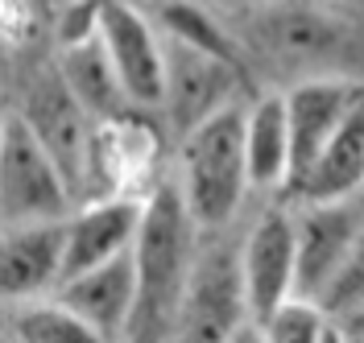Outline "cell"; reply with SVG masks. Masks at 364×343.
Masks as SVG:
<instances>
[{"mask_svg": "<svg viewBox=\"0 0 364 343\" xmlns=\"http://www.w3.org/2000/svg\"><path fill=\"white\" fill-rule=\"evenodd\" d=\"M158 4H161V0H158Z\"/></svg>", "mask_w": 364, "mask_h": 343, "instance_id": "obj_28", "label": "cell"}, {"mask_svg": "<svg viewBox=\"0 0 364 343\" xmlns=\"http://www.w3.org/2000/svg\"><path fill=\"white\" fill-rule=\"evenodd\" d=\"M228 343H265V335H261V327H257V322H249V327H240Z\"/></svg>", "mask_w": 364, "mask_h": 343, "instance_id": "obj_23", "label": "cell"}, {"mask_svg": "<svg viewBox=\"0 0 364 343\" xmlns=\"http://www.w3.org/2000/svg\"><path fill=\"white\" fill-rule=\"evenodd\" d=\"M298 219V298L315 302L343 269L364 232V215L352 203H302Z\"/></svg>", "mask_w": 364, "mask_h": 343, "instance_id": "obj_10", "label": "cell"}, {"mask_svg": "<svg viewBox=\"0 0 364 343\" xmlns=\"http://www.w3.org/2000/svg\"><path fill=\"white\" fill-rule=\"evenodd\" d=\"M54 67H58L63 83H67L70 95L87 108V116L95 124H116V120L141 116L133 108L129 92H124V83H120L112 58H108V50L100 42V33H95L91 42H79V46H58Z\"/></svg>", "mask_w": 364, "mask_h": 343, "instance_id": "obj_15", "label": "cell"}, {"mask_svg": "<svg viewBox=\"0 0 364 343\" xmlns=\"http://www.w3.org/2000/svg\"><path fill=\"white\" fill-rule=\"evenodd\" d=\"M154 13H158L154 17L158 29L170 42L195 46V50H203V54H211V58L232 62V67H245L240 42L232 38V29L207 9L203 0H161V4H154Z\"/></svg>", "mask_w": 364, "mask_h": 343, "instance_id": "obj_18", "label": "cell"}, {"mask_svg": "<svg viewBox=\"0 0 364 343\" xmlns=\"http://www.w3.org/2000/svg\"><path fill=\"white\" fill-rule=\"evenodd\" d=\"M318 343H352V335H348V331H343L340 322H331V327H327V331H323V339Z\"/></svg>", "mask_w": 364, "mask_h": 343, "instance_id": "obj_24", "label": "cell"}, {"mask_svg": "<svg viewBox=\"0 0 364 343\" xmlns=\"http://www.w3.org/2000/svg\"><path fill=\"white\" fill-rule=\"evenodd\" d=\"M352 343H364V339H356V335H352Z\"/></svg>", "mask_w": 364, "mask_h": 343, "instance_id": "obj_27", "label": "cell"}, {"mask_svg": "<svg viewBox=\"0 0 364 343\" xmlns=\"http://www.w3.org/2000/svg\"><path fill=\"white\" fill-rule=\"evenodd\" d=\"M311 4L327 9V13H336V17H343V13H356V9H364V0H311Z\"/></svg>", "mask_w": 364, "mask_h": 343, "instance_id": "obj_22", "label": "cell"}, {"mask_svg": "<svg viewBox=\"0 0 364 343\" xmlns=\"http://www.w3.org/2000/svg\"><path fill=\"white\" fill-rule=\"evenodd\" d=\"M315 302L331 322H348L356 310H364V232L356 240V249H352V256L343 261V269L327 281V290Z\"/></svg>", "mask_w": 364, "mask_h": 343, "instance_id": "obj_21", "label": "cell"}, {"mask_svg": "<svg viewBox=\"0 0 364 343\" xmlns=\"http://www.w3.org/2000/svg\"><path fill=\"white\" fill-rule=\"evenodd\" d=\"M228 4H240V9H257L261 13V9H273L277 0H228Z\"/></svg>", "mask_w": 364, "mask_h": 343, "instance_id": "obj_26", "label": "cell"}, {"mask_svg": "<svg viewBox=\"0 0 364 343\" xmlns=\"http://www.w3.org/2000/svg\"><path fill=\"white\" fill-rule=\"evenodd\" d=\"M100 42L112 58L136 112H161L166 99V38L129 0H100Z\"/></svg>", "mask_w": 364, "mask_h": 343, "instance_id": "obj_6", "label": "cell"}, {"mask_svg": "<svg viewBox=\"0 0 364 343\" xmlns=\"http://www.w3.org/2000/svg\"><path fill=\"white\" fill-rule=\"evenodd\" d=\"M63 281H67V219L4 224V236H0L4 306L54 298Z\"/></svg>", "mask_w": 364, "mask_h": 343, "instance_id": "obj_9", "label": "cell"}, {"mask_svg": "<svg viewBox=\"0 0 364 343\" xmlns=\"http://www.w3.org/2000/svg\"><path fill=\"white\" fill-rule=\"evenodd\" d=\"M240 273L252 322L298 298V219L294 211H261L240 240Z\"/></svg>", "mask_w": 364, "mask_h": 343, "instance_id": "obj_8", "label": "cell"}, {"mask_svg": "<svg viewBox=\"0 0 364 343\" xmlns=\"http://www.w3.org/2000/svg\"><path fill=\"white\" fill-rule=\"evenodd\" d=\"M252 322L245 273H240V244H203L195 273L178 306L170 343H228L240 327Z\"/></svg>", "mask_w": 364, "mask_h": 343, "instance_id": "obj_5", "label": "cell"}, {"mask_svg": "<svg viewBox=\"0 0 364 343\" xmlns=\"http://www.w3.org/2000/svg\"><path fill=\"white\" fill-rule=\"evenodd\" d=\"M13 112H21V120L33 129V137L42 141V149L63 170L75 203H83L87 199V178H91V158H95V133H100V124L70 95L58 67L33 75L25 83L21 108H13Z\"/></svg>", "mask_w": 364, "mask_h": 343, "instance_id": "obj_3", "label": "cell"}, {"mask_svg": "<svg viewBox=\"0 0 364 343\" xmlns=\"http://www.w3.org/2000/svg\"><path fill=\"white\" fill-rule=\"evenodd\" d=\"M9 343H112L58 298L9 306Z\"/></svg>", "mask_w": 364, "mask_h": 343, "instance_id": "obj_19", "label": "cell"}, {"mask_svg": "<svg viewBox=\"0 0 364 343\" xmlns=\"http://www.w3.org/2000/svg\"><path fill=\"white\" fill-rule=\"evenodd\" d=\"M298 203H352L364 190V104L343 120L311 170L290 186Z\"/></svg>", "mask_w": 364, "mask_h": 343, "instance_id": "obj_16", "label": "cell"}, {"mask_svg": "<svg viewBox=\"0 0 364 343\" xmlns=\"http://www.w3.org/2000/svg\"><path fill=\"white\" fill-rule=\"evenodd\" d=\"M261 38L269 42L273 54L298 58V62H318L327 54H336L343 42L340 17L318 9V4H298V9H261Z\"/></svg>", "mask_w": 364, "mask_h": 343, "instance_id": "obj_17", "label": "cell"}, {"mask_svg": "<svg viewBox=\"0 0 364 343\" xmlns=\"http://www.w3.org/2000/svg\"><path fill=\"white\" fill-rule=\"evenodd\" d=\"M0 207H4V224L67 219L79 207L63 170L42 149V141L33 137L21 112H4V129H0Z\"/></svg>", "mask_w": 364, "mask_h": 343, "instance_id": "obj_4", "label": "cell"}, {"mask_svg": "<svg viewBox=\"0 0 364 343\" xmlns=\"http://www.w3.org/2000/svg\"><path fill=\"white\" fill-rule=\"evenodd\" d=\"M141 219H145V199L136 195L75 207L67 215V277L108 265L116 256H129L141 236Z\"/></svg>", "mask_w": 364, "mask_h": 343, "instance_id": "obj_12", "label": "cell"}, {"mask_svg": "<svg viewBox=\"0 0 364 343\" xmlns=\"http://www.w3.org/2000/svg\"><path fill=\"white\" fill-rule=\"evenodd\" d=\"M245 108L249 104H232L178 141L174 183L203 232L228 228L252 190L249 149H245Z\"/></svg>", "mask_w": 364, "mask_h": 343, "instance_id": "obj_2", "label": "cell"}, {"mask_svg": "<svg viewBox=\"0 0 364 343\" xmlns=\"http://www.w3.org/2000/svg\"><path fill=\"white\" fill-rule=\"evenodd\" d=\"M58 302H67L75 315L108 335L112 343H124L129 327L136 315V261L129 256H116L108 265H95L87 273H75L58 285Z\"/></svg>", "mask_w": 364, "mask_h": 343, "instance_id": "obj_13", "label": "cell"}, {"mask_svg": "<svg viewBox=\"0 0 364 343\" xmlns=\"http://www.w3.org/2000/svg\"><path fill=\"white\" fill-rule=\"evenodd\" d=\"M360 104V87L352 79H340V75H311V79H298L286 92L290 133H294V183L311 170V161L327 149V141L340 133L343 120Z\"/></svg>", "mask_w": 364, "mask_h": 343, "instance_id": "obj_11", "label": "cell"}, {"mask_svg": "<svg viewBox=\"0 0 364 343\" xmlns=\"http://www.w3.org/2000/svg\"><path fill=\"white\" fill-rule=\"evenodd\" d=\"M245 149H249L252 190H290L294 133H290L286 92H265L245 108Z\"/></svg>", "mask_w": 364, "mask_h": 343, "instance_id": "obj_14", "label": "cell"}, {"mask_svg": "<svg viewBox=\"0 0 364 343\" xmlns=\"http://www.w3.org/2000/svg\"><path fill=\"white\" fill-rule=\"evenodd\" d=\"M240 75H245V67H232L224 58H211L203 50L166 38V99H161V116H166L170 133L182 141L203 120L220 116L232 104H240L236 99Z\"/></svg>", "mask_w": 364, "mask_h": 343, "instance_id": "obj_7", "label": "cell"}, {"mask_svg": "<svg viewBox=\"0 0 364 343\" xmlns=\"http://www.w3.org/2000/svg\"><path fill=\"white\" fill-rule=\"evenodd\" d=\"M257 327H261L265 343H318L323 331L331 327V319L311 298H290L286 306H277L269 319H261Z\"/></svg>", "mask_w": 364, "mask_h": 343, "instance_id": "obj_20", "label": "cell"}, {"mask_svg": "<svg viewBox=\"0 0 364 343\" xmlns=\"http://www.w3.org/2000/svg\"><path fill=\"white\" fill-rule=\"evenodd\" d=\"M199 236L191 207L182 199L174 178L158 183L145 195V219L136 236V315L124 343H170L178 306L186 298L195 261H199Z\"/></svg>", "mask_w": 364, "mask_h": 343, "instance_id": "obj_1", "label": "cell"}, {"mask_svg": "<svg viewBox=\"0 0 364 343\" xmlns=\"http://www.w3.org/2000/svg\"><path fill=\"white\" fill-rule=\"evenodd\" d=\"M340 327L348 331V335H356V339H364V310H356V315H352L348 322H340Z\"/></svg>", "mask_w": 364, "mask_h": 343, "instance_id": "obj_25", "label": "cell"}]
</instances>
